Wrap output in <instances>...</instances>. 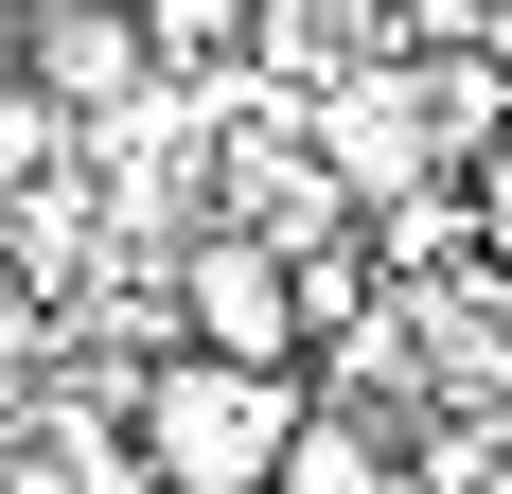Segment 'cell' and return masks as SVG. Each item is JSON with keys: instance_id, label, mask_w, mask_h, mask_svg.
Returning a JSON list of instances; mask_svg holds the SVG:
<instances>
[{"instance_id": "1", "label": "cell", "mask_w": 512, "mask_h": 494, "mask_svg": "<svg viewBox=\"0 0 512 494\" xmlns=\"http://www.w3.org/2000/svg\"><path fill=\"white\" fill-rule=\"evenodd\" d=\"M301 371H248V353H177V371H142V459L159 494H283V459H301Z\"/></svg>"}, {"instance_id": "2", "label": "cell", "mask_w": 512, "mask_h": 494, "mask_svg": "<svg viewBox=\"0 0 512 494\" xmlns=\"http://www.w3.org/2000/svg\"><path fill=\"white\" fill-rule=\"evenodd\" d=\"M177 318H195V353L301 371V336H318V265H301L283 230H195V247H177Z\"/></svg>"}, {"instance_id": "3", "label": "cell", "mask_w": 512, "mask_h": 494, "mask_svg": "<svg viewBox=\"0 0 512 494\" xmlns=\"http://www.w3.org/2000/svg\"><path fill=\"white\" fill-rule=\"evenodd\" d=\"M53 106H89V124H124V106L177 89V53L142 36V0H36V53H18Z\"/></svg>"}, {"instance_id": "4", "label": "cell", "mask_w": 512, "mask_h": 494, "mask_svg": "<svg viewBox=\"0 0 512 494\" xmlns=\"http://www.w3.org/2000/svg\"><path fill=\"white\" fill-rule=\"evenodd\" d=\"M71 159H89V106H53L36 71H0V212H18V195H53Z\"/></svg>"}, {"instance_id": "5", "label": "cell", "mask_w": 512, "mask_h": 494, "mask_svg": "<svg viewBox=\"0 0 512 494\" xmlns=\"http://www.w3.org/2000/svg\"><path fill=\"white\" fill-rule=\"evenodd\" d=\"M283 494H407V477L371 459V424H301V459H283Z\"/></svg>"}, {"instance_id": "6", "label": "cell", "mask_w": 512, "mask_h": 494, "mask_svg": "<svg viewBox=\"0 0 512 494\" xmlns=\"http://www.w3.org/2000/svg\"><path fill=\"white\" fill-rule=\"evenodd\" d=\"M248 18H265V0H142V36L177 53V71H212V53L248 36Z\"/></svg>"}]
</instances>
